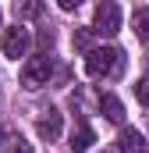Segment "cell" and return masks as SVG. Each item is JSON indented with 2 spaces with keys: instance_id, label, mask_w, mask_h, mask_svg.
I'll use <instances>...</instances> for the list:
<instances>
[{
  "instance_id": "6da1fadb",
  "label": "cell",
  "mask_w": 149,
  "mask_h": 153,
  "mask_svg": "<svg viewBox=\"0 0 149 153\" xmlns=\"http://www.w3.org/2000/svg\"><path fill=\"white\" fill-rule=\"evenodd\" d=\"M124 68V53L117 46H92L85 53V71L92 78H114Z\"/></svg>"
},
{
  "instance_id": "7a4b0ae2",
  "label": "cell",
  "mask_w": 149,
  "mask_h": 153,
  "mask_svg": "<svg viewBox=\"0 0 149 153\" xmlns=\"http://www.w3.org/2000/svg\"><path fill=\"white\" fill-rule=\"evenodd\" d=\"M53 75V57L50 53H39V57H29L21 64V85L25 89H43Z\"/></svg>"
},
{
  "instance_id": "3957f363",
  "label": "cell",
  "mask_w": 149,
  "mask_h": 153,
  "mask_svg": "<svg viewBox=\"0 0 149 153\" xmlns=\"http://www.w3.org/2000/svg\"><path fill=\"white\" fill-rule=\"evenodd\" d=\"M92 32H96V36H107V39L121 32V7H117L114 0L96 4V11H92Z\"/></svg>"
},
{
  "instance_id": "277c9868",
  "label": "cell",
  "mask_w": 149,
  "mask_h": 153,
  "mask_svg": "<svg viewBox=\"0 0 149 153\" xmlns=\"http://www.w3.org/2000/svg\"><path fill=\"white\" fill-rule=\"evenodd\" d=\"M29 46H32V36H29V29H25L21 22L11 25V29H4V57L18 61V57L29 53Z\"/></svg>"
},
{
  "instance_id": "5b68a950",
  "label": "cell",
  "mask_w": 149,
  "mask_h": 153,
  "mask_svg": "<svg viewBox=\"0 0 149 153\" xmlns=\"http://www.w3.org/2000/svg\"><path fill=\"white\" fill-rule=\"evenodd\" d=\"M96 143V132H92V125L85 121V114L74 117V128H71V139H68V146L71 153H89V146Z\"/></svg>"
},
{
  "instance_id": "8992f818",
  "label": "cell",
  "mask_w": 149,
  "mask_h": 153,
  "mask_svg": "<svg viewBox=\"0 0 149 153\" xmlns=\"http://www.w3.org/2000/svg\"><path fill=\"white\" fill-rule=\"evenodd\" d=\"M36 132L46 139V143L60 139V111H57V107H46L43 117H39V125H36Z\"/></svg>"
},
{
  "instance_id": "52a82bcc",
  "label": "cell",
  "mask_w": 149,
  "mask_h": 153,
  "mask_svg": "<svg viewBox=\"0 0 149 153\" xmlns=\"http://www.w3.org/2000/svg\"><path fill=\"white\" fill-rule=\"evenodd\" d=\"M117 150H121V153H149V143L142 139V132H135V128H121V135H117Z\"/></svg>"
},
{
  "instance_id": "ba28073f",
  "label": "cell",
  "mask_w": 149,
  "mask_h": 153,
  "mask_svg": "<svg viewBox=\"0 0 149 153\" xmlns=\"http://www.w3.org/2000/svg\"><path fill=\"white\" fill-rule=\"evenodd\" d=\"M96 103H100V111H103L107 121H114V125H121V121H124V103H121L114 93H100V96H96Z\"/></svg>"
},
{
  "instance_id": "9c48e42d",
  "label": "cell",
  "mask_w": 149,
  "mask_h": 153,
  "mask_svg": "<svg viewBox=\"0 0 149 153\" xmlns=\"http://www.w3.org/2000/svg\"><path fill=\"white\" fill-rule=\"evenodd\" d=\"M131 29H135V36L149 43V7H135L131 11Z\"/></svg>"
},
{
  "instance_id": "30bf717a",
  "label": "cell",
  "mask_w": 149,
  "mask_h": 153,
  "mask_svg": "<svg viewBox=\"0 0 149 153\" xmlns=\"http://www.w3.org/2000/svg\"><path fill=\"white\" fill-rule=\"evenodd\" d=\"M14 14L18 18H39L43 14V4H14Z\"/></svg>"
},
{
  "instance_id": "8fae6325",
  "label": "cell",
  "mask_w": 149,
  "mask_h": 153,
  "mask_svg": "<svg viewBox=\"0 0 149 153\" xmlns=\"http://www.w3.org/2000/svg\"><path fill=\"white\" fill-rule=\"evenodd\" d=\"M135 96H139L142 107H149V78H139V82H135Z\"/></svg>"
},
{
  "instance_id": "7c38bea8",
  "label": "cell",
  "mask_w": 149,
  "mask_h": 153,
  "mask_svg": "<svg viewBox=\"0 0 149 153\" xmlns=\"http://www.w3.org/2000/svg\"><path fill=\"white\" fill-rule=\"evenodd\" d=\"M7 153H32V146H29L25 139H11V150Z\"/></svg>"
},
{
  "instance_id": "4fadbf2b",
  "label": "cell",
  "mask_w": 149,
  "mask_h": 153,
  "mask_svg": "<svg viewBox=\"0 0 149 153\" xmlns=\"http://www.w3.org/2000/svg\"><path fill=\"white\" fill-rule=\"evenodd\" d=\"M50 43H53V32H50V29H43V32H39V46H43V53H46V46H50Z\"/></svg>"
},
{
  "instance_id": "5bb4252c",
  "label": "cell",
  "mask_w": 149,
  "mask_h": 153,
  "mask_svg": "<svg viewBox=\"0 0 149 153\" xmlns=\"http://www.w3.org/2000/svg\"><path fill=\"white\" fill-rule=\"evenodd\" d=\"M74 43H78V46H82V50H85V53H89V50H92V46H89V32H74Z\"/></svg>"
},
{
  "instance_id": "9a60e30c",
  "label": "cell",
  "mask_w": 149,
  "mask_h": 153,
  "mask_svg": "<svg viewBox=\"0 0 149 153\" xmlns=\"http://www.w3.org/2000/svg\"><path fill=\"white\" fill-rule=\"evenodd\" d=\"M4 139H7V135H4V125H0V146H4Z\"/></svg>"
}]
</instances>
